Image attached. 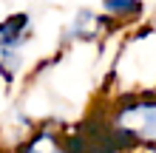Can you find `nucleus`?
I'll use <instances>...</instances> for the list:
<instances>
[{"mask_svg":"<svg viewBox=\"0 0 156 153\" xmlns=\"http://www.w3.org/2000/svg\"><path fill=\"white\" fill-rule=\"evenodd\" d=\"M105 116L119 133L131 139L133 148L156 150V91L122 94Z\"/></svg>","mask_w":156,"mask_h":153,"instance_id":"obj_1","label":"nucleus"},{"mask_svg":"<svg viewBox=\"0 0 156 153\" xmlns=\"http://www.w3.org/2000/svg\"><path fill=\"white\" fill-rule=\"evenodd\" d=\"M31 14L29 12H17L9 14L6 20H0V51H17L23 54L26 43L31 40Z\"/></svg>","mask_w":156,"mask_h":153,"instance_id":"obj_2","label":"nucleus"},{"mask_svg":"<svg viewBox=\"0 0 156 153\" xmlns=\"http://www.w3.org/2000/svg\"><path fill=\"white\" fill-rule=\"evenodd\" d=\"M108 26H111V17H105V14H94L91 9H82V12L74 17V23L68 26V37H71V40L91 43V40H97L99 34H105Z\"/></svg>","mask_w":156,"mask_h":153,"instance_id":"obj_3","label":"nucleus"},{"mask_svg":"<svg viewBox=\"0 0 156 153\" xmlns=\"http://www.w3.org/2000/svg\"><path fill=\"white\" fill-rule=\"evenodd\" d=\"M17 153H66L62 133L51 130V128H40V130H34L31 136L23 142Z\"/></svg>","mask_w":156,"mask_h":153,"instance_id":"obj_4","label":"nucleus"},{"mask_svg":"<svg viewBox=\"0 0 156 153\" xmlns=\"http://www.w3.org/2000/svg\"><path fill=\"white\" fill-rule=\"evenodd\" d=\"M102 9H105V17L122 20V23H136L145 14L142 0H102Z\"/></svg>","mask_w":156,"mask_h":153,"instance_id":"obj_5","label":"nucleus"},{"mask_svg":"<svg viewBox=\"0 0 156 153\" xmlns=\"http://www.w3.org/2000/svg\"><path fill=\"white\" fill-rule=\"evenodd\" d=\"M91 153H119V150H111V148H99V150H91Z\"/></svg>","mask_w":156,"mask_h":153,"instance_id":"obj_6","label":"nucleus"}]
</instances>
